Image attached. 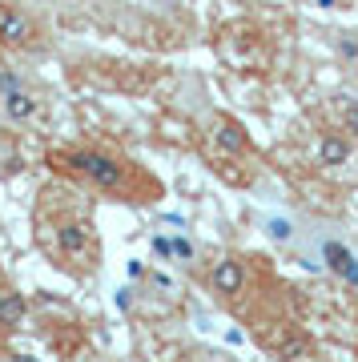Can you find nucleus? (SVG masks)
Masks as SVG:
<instances>
[{
    "mask_svg": "<svg viewBox=\"0 0 358 362\" xmlns=\"http://www.w3.org/2000/svg\"><path fill=\"white\" fill-rule=\"evenodd\" d=\"M49 165L81 173L89 185H97L105 194H121L129 185V165L117 161V157H109V153H101V149H64V153H49Z\"/></svg>",
    "mask_w": 358,
    "mask_h": 362,
    "instance_id": "nucleus-1",
    "label": "nucleus"
},
{
    "mask_svg": "<svg viewBox=\"0 0 358 362\" xmlns=\"http://www.w3.org/2000/svg\"><path fill=\"white\" fill-rule=\"evenodd\" d=\"M52 246H57V258H85L97 246V233L85 218H61L52 230Z\"/></svg>",
    "mask_w": 358,
    "mask_h": 362,
    "instance_id": "nucleus-2",
    "label": "nucleus"
},
{
    "mask_svg": "<svg viewBox=\"0 0 358 362\" xmlns=\"http://www.w3.org/2000/svg\"><path fill=\"white\" fill-rule=\"evenodd\" d=\"M33 40H37L33 16L13 8V4H0V45H4V49H28Z\"/></svg>",
    "mask_w": 358,
    "mask_h": 362,
    "instance_id": "nucleus-3",
    "label": "nucleus"
},
{
    "mask_svg": "<svg viewBox=\"0 0 358 362\" xmlns=\"http://www.w3.org/2000/svg\"><path fill=\"white\" fill-rule=\"evenodd\" d=\"M205 282H209V290H214L218 298H238L246 290V282H250V274H246L242 258H218Z\"/></svg>",
    "mask_w": 358,
    "mask_h": 362,
    "instance_id": "nucleus-4",
    "label": "nucleus"
},
{
    "mask_svg": "<svg viewBox=\"0 0 358 362\" xmlns=\"http://www.w3.org/2000/svg\"><path fill=\"white\" fill-rule=\"evenodd\" d=\"M209 141L218 149L221 157H242L250 149V133H246L242 121H233V117H218L214 121V133H209Z\"/></svg>",
    "mask_w": 358,
    "mask_h": 362,
    "instance_id": "nucleus-5",
    "label": "nucleus"
},
{
    "mask_svg": "<svg viewBox=\"0 0 358 362\" xmlns=\"http://www.w3.org/2000/svg\"><path fill=\"white\" fill-rule=\"evenodd\" d=\"M0 113L8 117V121H33V117L40 113V101L25 89V85H21V89L0 93Z\"/></svg>",
    "mask_w": 358,
    "mask_h": 362,
    "instance_id": "nucleus-6",
    "label": "nucleus"
},
{
    "mask_svg": "<svg viewBox=\"0 0 358 362\" xmlns=\"http://www.w3.org/2000/svg\"><path fill=\"white\" fill-rule=\"evenodd\" d=\"M350 157H354L350 137H342V133H322V137H318V165L338 169V165H346Z\"/></svg>",
    "mask_w": 358,
    "mask_h": 362,
    "instance_id": "nucleus-7",
    "label": "nucleus"
},
{
    "mask_svg": "<svg viewBox=\"0 0 358 362\" xmlns=\"http://www.w3.org/2000/svg\"><path fill=\"white\" fill-rule=\"evenodd\" d=\"M28 318V302L21 290H13V286H4L0 282V326L4 330H16V326Z\"/></svg>",
    "mask_w": 358,
    "mask_h": 362,
    "instance_id": "nucleus-8",
    "label": "nucleus"
},
{
    "mask_svg": "<svg viewBox=\"0 0 358 362\" xmlns=\"http://www.w3.org/2000/svg\"><path fill=\"white\" fill-rule=\"evenodd\" d=\"M326 262H330V270L338 274V278H346L350 286H358V258L354 254H346L338 242H330V246H326Z\"/></svg>",
    "mask_w": 358,
    "mask_h": 362,
    "instance_id": "nucleus-9",
    "label": "nucleus"
},
{
    "mask_svg": "<svg viewBox=\"0 0 358 362\" xmlns=\"http://www.w3.org/2000/svg\"><path fill=\"white\" fill-rule=\"evenodd\" d=\"M278 354L282 358H314L318 350H314V342H310L306 334H286L278 342Z\"/></svg>",
    "mask_w": 358,
    "mask_h": 362,
    "instance_id": "nucleus-10",
    "label": "nucleus"
},
{
    "mask_svg": "<svg viewBox=\"0 0 358 362\" xmlns=\"http://www.w3.org/2000/svg\"><path fill=\"white\" fill-rule=\"evenodd\" d=\"M154 254L161 262H169V258H173V242H169V238H154Z\"/></svg>",
    "mask_w": 358,
    "mask_h": 362,
    "instance_id": "nucleus-11",
    "label": "nucleus"
},
{
    "mask_svg": "<svg viewBox=\"0 0 358 362\" xmlns=\"http://www.w3.org/2000/svg\"><path fill=\"white\" fill-rule=\"evenodd\" d=\"M173 258H193V246L185 238H173Z\"/></svg>",
    "mask_w": 358,
    "mask_h": 362,
    "instance_id": "nucleus-12",
    "label": "nucleus"
},
{
    "mask_svg": "<svg viewBox=\"0 0 358 362\" xmlns=\"http://www.w3.org/2000/svg\"><path fill=\"white\" fill-rule=\"evenodd\" d=\"M338 49H342V57H350V61H358V40L342 37V40H338Z\"/></svg>",
    "mask_w": 358,
    "mask_h": 362,
    "instance_id": "nucleus-13",
    "label": "nucleus"
},
{
    "mask_svg": "<svg viewBox=\"0 0 358 362\" xmlns=\"http://www.w3.org/2000/svg\"><path fill=\"white\" fill-rule=\"evenodd\" d=\"M8 89H21V77L16 73H0V93H8Z\"/></svg>",
    "mask_w": 358,
    "mask_h": 362,
    "instance_id": "nucleus-14",
    "label": "nucleus"
},
{
    "mask_svg": "<svg viewBox=\"0 0 358 362\" xmlns=\"http://www.w3.org/2000/svg\"><path fill=\"white\" fill-rule=\"evenodd\" d=\"M270 233H274V238H290V221H270Z\"/></svg>",
    "mask_w": 358,
    "mask_h": 362,
    "instance_id": "nucleus-15",
    "label": "nucleus"
},
{
    "mask_svg": "<svg viewBox=\"0 0 358 362\" xmlns=\"http://www.w3.org/2000/svg\"><path fill=\"white\" fill-rule=\"evenodd\" d=\"M346 129L358 133V105H350V109H346Z\"/></svg>",
    "mask_w": 358,
    "mask_h": 362,
    "instance_id": "nucleus-16",
    "label": "nucleus"
},
{
    "mask_svg": "<svg viewBox=\"0 0 358 362\" xmlns=\"http://www.w3.org/2000/svg\"><path fill=\"white\" fill-rule=\"evenodd\" d=\"M314 4H318V8H346L350 0H314Z\"/></svg>",
    "mask_w": 358,
    "mask_h": 362,
    "instance_id": "nucleus-17",
    "label": "nucleus"
}]
</instances>
